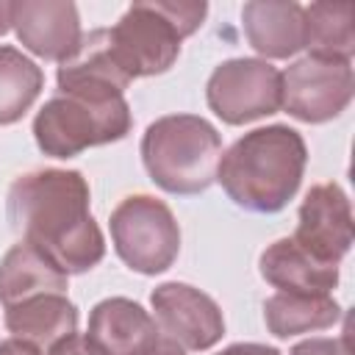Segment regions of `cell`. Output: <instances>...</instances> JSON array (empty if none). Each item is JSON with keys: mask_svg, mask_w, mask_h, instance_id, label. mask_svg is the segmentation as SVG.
I'll return each mask as SVG.
<instances>
[{"mask_svg": "<svg viewBox=\"0 0 355 355\" xmlns=\"http://www.w3.org/2000/svg\"><path fill=\"white\" fill-rule=\"evenodd\" d=\"M8 222L64 275H83L105 255L89 211V183L75 169H36L8 189Z\"/></svg>", "mask_w": 355, "mask_h": 355, "instance_id": "6da1fadb", "label": "cell"}, {"mask_svg": "<svg viewBox=\"0 0 355 355\" xmlns=\"http://www.w3.org/2000/svg\"><path fill=\"white\" fill-rule=\"evenodd\" d=\"M305 161L308 150L294 128H255L219 158L216 180L236 205L255 214H277L297 194Z\"/></svg>", "mask_w": 355, "mask_h": 355, "instance_id": "7a4b0ae2", "label": "cell"}, {"mask_svg": "<svg viewBox=\"0 0 355 355\" xmlns=\"http://www.w3.org/2000/svg\"><path fill=\"white\" fill-rule=\"evenodd\" d=\"M222 139L194 114L155 119L141 136V161L155 186L169 194H200L216 180Z\"/></svg>", "mask_w": 355, "mask_h": 355, "instance_id": "3957f363", "label": "cell"}, {"mask_svg": "<svg viewBox=\"0 0 355 355\" xmlns=\"http://www.w3.org/2000/svg\"><path fill=\"white\" fill-rule=\"evenodd\" d=\"M205 11L208 6L202 0L133 3L122 19L108 28V44L119 69L130 80L166 72L180 53V42L202 25Z\"/></svg>", "mask_w": 355, "mask_h": 355, "instance_id": "277c9868", "label": "cell"}, {"mask_svg": "<svg viewBox=\"0 0 355 355\" xmlns=\"http://www.w3.org/2000/svg\"><path fill=\"white\" fill-rule=\"evenodd\" d=\"M130 133V108L122 94L58 92L33 119V136L44 155L72 158L89 147L119 141Z\"/></svg>", "mask_w": 355, "mask_h": 355, "instance_id": "5b68a950", "label": "cell"}, {"mask_svg": "<svg viewBox=\"0 0 355 355\" xmlns=\"http://www.w3.org/2000/svg\"><path fill=\"white\" fill-rule=\"evenodd\" d=\"M111 239L116 255L141 275L169 269L180 252V227L166 202L150 194L125 197L111 211Z\"/></svg>", "mask_w": 355, "mask_h": 355, "instance_id": "8992f818", "label": "cell"}, {"mask_svg": "<svg viewBox=\"0 0 355 355\" xmlns=\"http://www.w3.org/2000/svg\"><path fill=\"white\" fill-rule=\"evenodd\" d=\"M205 97L222 122L244 125L280 108V72L261 58H230L211 72Z\"/></svg>", "mask_w": 355, "mask_h": 355, "instance_id": "52a82bcc", "label": "cell"}, {"mask_svg": "<svg viewBox=\"0 0 355 355\" xmlns=\"http://www.w3.org/2000/svg\"><path fill=\"white\" fill-rule=\"evenodd\" d=\"M352 67L319 58L294 61L280 75V105L300 122L336 119L352 100Z\"/></svg>", "mask_w": 355, "mask_h": 355, "instance_id": "ba28073f", "label": "cell"}, {"mask_svg": "<svg viewBox=\"0 0 355 355\" xmlns=\"http://www.w3.org/2000/svg\"><path fill=\"white\" fill-rule=\"evenodd\" d=\"M155 324L183 349H208L225 336V316L219 305L194 286L161 283L150 294Z\"/></svg>", "mask_w": 355, "mask_h": 355, "instance_id": "9c48e42d", "label": "cell"}, {"mask_svg": "<svg viewBox=\"0 0 355 355\" xmlns=\"http://www.w3.org/2000/svg\"><path fill=\"white\" fill-rule=\"evenodd\" d=\"M291 239L311 258L333 266L341 263L352 247V211L338 183H316L308 189Z\"/></svg>", "mask_w": 355, "mask_h": 355, "instance_id": "30bf717a", "label": "cell"}, {"mask_svg": "<svg viewBox=\"0 0 355 355\" xmlns=\"http://www.w3.org/2000/svg\"><path fill=\"white\" fill-rule=\"evenodd\" d=\"M11 25L17 39L47 61H67L80 42V19L75 3L67 0H19Z\"/></svg>", "mask_w": 355, "mask_h": 355, "instance_id": "8fae6325", "label": "cell"}, {"mask_svg": "<svg viewBox=\"0 0 355 355\" xmlns=\"http://www.w3.org/2000/svg\"><path fill=\"white\" fill-rule=\"evenodd\" d=\"M89 338L103 355H147L158 344L161 330L139 302L108 297L92 308Z\"/></svg>", "mask_w": 355, "mask_h": 355, "instance_id": "7c38bea8", "label": "cell"}, {"mask_svg": "<svg viewBox=\"0 0 355 355\" xmlns=\"http://www.w3.org/2000/svg\"><path fill=\"white\" fill-rule=\"evenodd\" d=\"M130 78L119 69L108 28H97L80 36L75 53L58 67V92H92V94H122Z\"/></svg>", "mask_w": 355, "mask_h": 355, "instance_id": "4fadbf2b", "label": "cell"}, {"mask_svg": "<svg viewBox=\"0 0 355 355\" xmlns=\"http://www.w3.org/2000/svg\"><path fill=\"white\" fill-rule=\"evenodd\" d=\"M261 277L280 291L330 294L338 286V266L311 258L294 239H277L261 252Z\"/></svg>", "mask_w": 355, "mask_h": 355, "instance_id": "5bb4252c", "label": "cell"}, {"mask_svg": "<svg viewBox=\"0 0 355 355\" xmlns=\"http://www.w3.org/2000/svg\"><path fill=\"white\" fill-rule=\"evenodd\" d=\"M6 327L8 333H14V338L28 341L36 349H50L55 341L75 333L78 308L61 291L33 294L6 308Z\"/></svg>", "mask_w": 355, "mask_h": 355, "instance_id": "9a60e30c", "label": "cell"}, {"mask_svg": "<svg viewBox=\"0 0 355 355\" xmlns=\"http://www.w3.org/2000/svg\"><path fill=\"white\" fill-rule=\"evenodd\" d=\"M247 42L266 58H288L302 47V6L252 0L241 8Z\"/></svg>", "mask_w": 355, "mask_h": 355, "instance_id": "2e32d148", "label": "cell"}, {"mask_svg": "<svg viewBox=\"0 0 355 355\" xmlns=\"http://www.w3.org/2000/svg\"><path fill=\"white\" fill-rule=\"evenodd\" d=\"M355 6L352 3H311L302 6V47L311 58L349 64L355 53Z\"/></svg>", "mask_w": 355, "mask_h": 355, "instance_id": "e0dca14e", "label": "cell"}, {"mask_svg": "<svg viewBox=\"0 0 355 355\" xmlns=\"http://www.w3.org/2000/svg\"><path fill=\"white\" fill-rule=\"evenodd\" d=\"M67 277L55 263H50L39 250L19 241L0 261V302L3 308L22 302L33 294L61 291L67 294Z\"/></svg>", "mask_w": 355, "mask_h": 355, "instance_id": "ac0fdd59", "label": "cell"}, {"mask_svg": "<svg viewBox=\"0 0 355 355\" xmlns=\"http://www.w3.org/2000/svg\"><path fill=\"white\" fill-rule=\"evenodd\" d=\"M263 319L272 336L288 338V336L333 327L341 319V308L330 294L277 291L263 302Z\"/></svg>", "mask_w": 355, "mask_h": 355, "instance_id": "d6986e66", "label": "cell"}, {"mask_svg": "<svg viewBox=\"0 0 355 355\" xmlns=\"http://www.w3.org/2000/svg\"><path fill=\"white\" fill-rule=\"evenodd\" d=\"M44 86L42 69L17 47H0V125L22 119Z\"/></svg>", "mask_w": 355, "mask_h": 355, "instance_id": "ffe728a7", "label": "cell"}, {"mask_svg": "<svg viewBox=\"0 0 355 355\" xmlns=\"http://www.w3.org/2000/svg\"><path fill=\"white\" fill-rule=\"evenodd\" d=\"M288 355H352L349 352V330H344L338 338H308V341H300Z\"/></svg>", "mask_w": 355, "mask_h": 355, "instance_id": "44dd1931", "label": "cell"}, {"mask_svg": "<svg viewBox=\"0 0 355 355\" xmlns=\"http://www.w3.org/2000/svg\"><path fill=\"white\" fill-rule=\"evenodd\" d=\"M47 355H103V349L89 338V336H78V333H69L67 338L55 341Z\"/></svg>", "mask_w": 355, "mask_h": 355, "instance_id": "7402d4cb", "label": "cell"}, {"mask_svg": "<svg viewBox=\"0 0 355 355\" xmlns=\"http://www.w3.org/2000/svg\"><path fill=\"white\" fill-rule=\"evenodd\" d=\"M216 355H283V352L266 344H230Z\"/></svg>", "mask_w": 355, "mask_h": 355, "instance_id": "603a6c76", "label": "cell"}, {"mask_svg": "<svg viewBox=\"0 0 355 355\" xmlns=\"http://www.w3.org/2000/svg\"><path fill=\"white\" fill-rule=\"evenodd\" d=\"M0 355H39V349L28 341H19V338H6L0 341Z\"/></svg>", "mask_w": 355, "mask_h": 355, "instance_id": "cb8c5ba5", "label": "cell"}, {"mask_svg": "<svg viewBox=\"0 0 355 355\" xmlns=\"http://www.w3.org/2000/svg\"><path fill=\"white\" fill-rule=\"evenodd\" d=\"M147 355H186V352H183V347H178L172 338L161 336V338H158V344H155V347H153Z\"/></svg>", "mask_w": 355, "mask_h": 355, "instance_id": "d4e9b609", "label": "cell"}, {"mask_svg": "<svg viewBox=\"0 0 355 355\" xmlns=\"http://www.w3.org/2000/svg\"><path fill=\"white\" fill-rule=\"evenodd\" d=\"M11 14H14V3L8 0H0V36L11 28Z\"/></svg>", "mask_w": 355, "mask_h": 355, "instance_id": "484cf974", "label": "cell"}]
</instances>
